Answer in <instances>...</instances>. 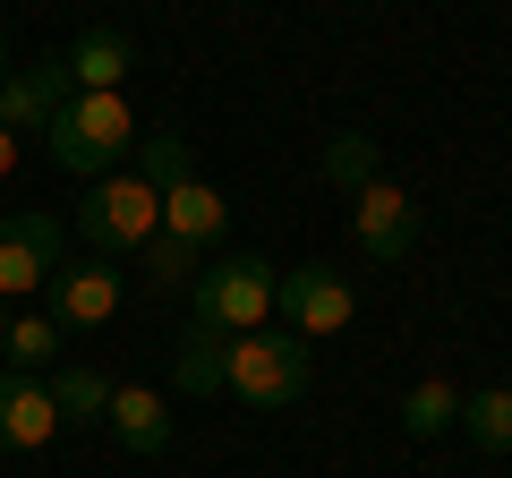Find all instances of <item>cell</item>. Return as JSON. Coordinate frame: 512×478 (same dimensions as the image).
<instances>
[{"mask_svg":"<svg viewBox=\"0 0 512 478\" xmlns=\"http://www.w3.org/2000/svg\"><path fill=\"white\" fill-rule=\"evenodd\" d=\"M18 171V129H0V180Z\"/></svg>","mask_w":512,"mask_h":478,"instance_id":"obj_22","label":"cell"},{"mask_svg":"<svg viewBox=\"0 0 512 478\" xmlns=\"http://www.w3.org/2000/svg\"><path fill=\"white\" fill-rule=\"evenodd\" d=\"M350 239H359L376 265H402L410 248H419V205H410L393 180H367L359 197H350Z\"/></svg>","mask_w":512,"mask_h":478,"instance_id":"obj_8","label":"cell"},{"mask_svg":"<svg viewBox=\"0 0 512 478\" xmlns=\"http://www.w3.org/2000/svg\"><path fill=\"white\" fill-rule=\"evenodd\" d=\"M461 427H470V444H478V453H512V385L461 393Z\"/></svg>","mask_w":512,"mask_h":478,"instance_id":"obj_18","label":"cell"},{"mask_svg":"<svg viewBox=\"0 0 512 478\" xmlns=\"http://www.w3.org/2000/svg\"><path fill=\"white\" fill-rule=\"evenodd\" d=\"M325 180L342 188V197H359L367 180H384V154H376V137H359V129H342L325 146Z\"/></svg>","mask_w":512,"mask_h":478,"instance_id":"obj_19","label":"cell"},{"mask_svg":"<svg viewBox=\"0 0 512 478\" xmlns=\"http://www.w3.org/2000/svg\"><path fill=\"white\" fill-rule=\"evenodd\" d=\"M222 393L248 402V410H291L308 393V342L291 325L231 333V350H222Z\"/></svg>","mask_w":512,"mask_h":478,"instance_id":"obj_1","label":"cell"},{"mask_svg":"<svg viewBox=\"0 0 512 478\" xmlns=\"http://www.w3.org/2000/svg\"><path fill=\"white\" fill-rule=\"evenodd\" d=\"M103 427L120 436V453H137V461H154L171 444V410L154 402L146 385H111V410H103Z\"/></svg>","mask_w":512,"mask_h":478,"instance_id":"obj_12","label":"cell"},{"mask_svg":"<svg viewBox=\"0 0 512 478\" xmlns=\"http://www.w3.org/2000/svg\"><path fill=\"white\" fill-rule=\"evenodd\" d=\"M43 137H52V163L69 171V180H103V171L137 146V111H128V94H69V103L43 120Z\"/></svg>","mask_w":512,"mask_h":478,"instance_id":"obj_2","label":"cell"},{"mask_svg":"<svg viewBox=\"0 0 512 478\" xmlns=\"http://www.w3.org/2000/svg\"><path fill=\"white\" fill-rule=\"evenodd\" d=\"M137 265H146L163 291H180V282H197V274H205V248H197V239H180V231H154L146 248H137Z\"/></svg>","mask_w":512,"mask_h":478,"instance_id":"obj_21","label":"cell"},{"mask_svg":"<svg viewBox=\"0 0 512 478\" xmlns=\"http://www.w3.org/2000/svg\"><path fill=\"white\" fill-rule=\"evenodd\" d=\"M77 231H86L94 257H137L154 231H163V197H154L137 171H103L86 180V205H77Z\"/></svg>","mask_w":512,"mask_h":478,"instance_id":"obj_4","label":"cell"},{"mask_svg":"<svg viewBox=\"0 0 512 478\" xmlns=\"http://www.w3.org/2000/svg\"><path fill=\"white\" fill-rule=\"evenodd\" d=\"M60 257H69V231H60L52 214H9L0 222V299L43 291V282L60 274Z\"/></svg>","mask_w":512,"mask_h":478,"instance_id":"obj_6","label":"cell"},{"mask_svg":"<svg viewBox=\"0 0 512 478\" xmlns=\"http://www.w3.org/2000/svg\"><path fill=\"white\" fill-rule=\"evenodd\" d=\"M274 308L291 316L299 342H325V333H350V325H359V299H350V282L333 274V265H291V274L274 282Z\"/></svg>","mask_w":512,"mask_h":478,"instance_id":"obj_5","label":"cell"},{"mask_svg":"<svg viewBox=\"0 0 512 478\" xmlns=\"http://www.w3.org/2000/svg\"><path fill=\"white\" fill-rule=\"evenodd\" d=\"M222 222H231V205H222L214 180H180V188H163V231H180V239H197V248H214Z\"/></svg>","mask_w":512,"mask_h":478,"instance_id":"obj_13","label":"cell"},{"mask_svg":"<svg viewBox=\"0 0 512 478\" xmlns=\"http://www.w3.org/2000/svg\"><path fill=\"white\" fill-rule=\"evenodd\" d=\"M0 359H9V376H43L60 359V325H52V308L43 316H26V308H9V333H0Z\"/></svg>","mask_w":512,"mask_h":478,"instance_id":"obj_14","label":"cell"},{"mask_svg":"<svg viewBox=\"0 0 512 478\" xmlns=\"http://www.w3.org/2000/svg\"><path fill=\"white\" fill-rule=\"evenodd\" d=\"M274 265L265 257H214L197 282H188V325L205 333H256L274 316Z\"/></svg>","mask_w":512,"mask_h":478,"instance_id":"obj_3","label":"cell"},{"mask_svg":"<svg viewBox=\"0 0 512 478\" xmlns=\"http://www.w3.org/2000/svg\"><path fill=\"white\" fill-rule=\"evenodd\" d=\"M43 385H52V402H60V427H103V410H111V376L103 368H52Z\"/></svg>","mask_w":512,"mask_h":478,"instance_id":"obj_16","label":"cell"},{"mask_svg":"<svg viewBox=\"0 0 512 478\" xmlns=\"http://www.w3.org/2000/svg\"><path fill=\"white\" fill-rule=\"evenodd\" d=\"M137 180L163 197V188H180V180H197V146H188L180 129H154V137H137Z\"/></svg>","mask_w":512,"mask_h":478,"instance_id":"obj_17","label":"cell"},{"mask_svg":"<svg viewBox=\"0 0 512 478\" xmlns=\"http://www.w3.org/2000/svg\"><path fill=\"white\" fill-rule=\"evenodd\" d=\"M60 60H69V86L77 94H120V77L137 69V35H128V26H86Z\"/></svg>","mask_w":512,"mask_h":478,"instance_id":"obj_11","label":"cell"},{"mask_svg":"<svg viewBox=\"0 0 512 478\" xmlns=\"http://www.w3.org/2000/svg\"><path fill=\"white\" fill-rule=\"evenodd\" d=\"M222 350H231L222 333L188 325V333H180V350H171V385L197 393V402H214V393H222Z\"/></svg>","mask_w":512,"mask_h":478,"instance_id":"obj_15","label":"cell"},{"mask_svg":"<svg viewBox=\"0 0 512 478\" xmlns=\"http://www.w3.org/2000/svg\"><path fill=\"white\" fill-rule=\"evenodd\" d=\"M0 333H9V299H0Z\"/></svg>","mask_w":512,"mask_h":478,"instance_id":"obj_23","label":"cell"},{"mask_svg":"<svg viewBox=\"0 0 512 478\" xmlns=\"http://www.w3.org/2000/svg\"><path fill=\"white\" fill-rule=\"evenodd\" d=\"M43 291H52V325L60 333L111 325V316H120V265L111 257H60V274L43 282Z\"/></svg>","mask_w":512,"mask_h":478,"instance_id":"obj_7","label":"cell"},{"mask_svg":"<svg viewBox=\"0 0 512 478\" xmlns=\"http://www.w3.org/2000/svg\"><path fill=\"white\" fill-rule=\"evenodd\" d=\"M0 77H9V43H0Z\"/></svg>","mask_w":512,"mask_h":478,"instance_id":"obj_24","label":"cell"},{"mask_svg":"<svg viewBox=\"0 0 512 478\" xmlns=\"http://www.w3.org/2000/svg\"><path fill=\"white\" fill-rule=\"evenodd\" d=\"M60 436V402L43 376H0V453H43Z\"/></svg>","mask_w":512,"mask_h":478,"instance_id":"obj_10","label":"cell"},{"mask_svg":"<svg viewBox=\"0 0 512 478\" xmlns=\"http://www.w3.org/2000/svg\"><path fill=\"white\" fill-rule=\"evenodd\" d=\"M402 427H410V436H444V427H461V393L453 385H444V376H427V385H410L402 393Z\"/></svg>","mask_w":512,"mask_h":478,"instance_id":"obj_20","label":"cell"},{"mask_svg":"<svg viewBox=\"0 0 512 478\" xmlns=\"http://www.w3.org/2000/svg\"><path fill=\"white\" fill-rule=\"evenodd\" d=\"M69 60L60 52H43V60H26V69H9L0 77V129H18V137H43V120H52L60 103H69Z\"/></svg>","mask_w":512,"mask_h":478,"instance_id":"obj_9","label":"cell"}]
</instances>
